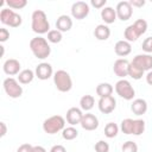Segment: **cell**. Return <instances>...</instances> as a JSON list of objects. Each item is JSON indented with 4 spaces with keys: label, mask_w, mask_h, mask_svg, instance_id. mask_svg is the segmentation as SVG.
<instances>
[{
    "label": "cell",
    "mask_w": 152,
    "mask_h": 152,
    "mask_svg": "<svg viewBox=\"0 0 152 152\" xmlns=\"http://www.w3.org/2000/svg\"><path fill=\"white\" fill-rule=\"evenodd\" d=\"M31 28L37 34H44L50 31V23L44 11L36 10L31 15Z\"/></svg>",
    "instance_id": "6da1fadb"
},
{
    "label": "cell",
    "mask_w": 152,
    "mask_h": 152,
    "mask_svg": "<svg viewBox=\"0 0 152 152\" xmlns=\"http://www.w3.org/2000/svg\"><path fill=\"white\" fill-rule=\"evenodd\" d=\"M30 49L36 58L38 59H45L51 53V48L48 43V39L37 36L30 40Z\"/></svg>",
    "instance_id": "7a4b0ae2"
},
{
    "label": "cell",
    "mask_w": 152,
    "mask_h": 152,
    "mask_svg": "<svg viewBox=\"0 0 152 152\" xmlns=\"http://www.w3.org/2000/svg\"><path fill=\"white\" fill-rule=\"evenodd\" d=\"M53 83L58 91L61 93H68L72 88V80L69 72L65 70H57L53 74Z\"/></svg>",
    "instance_id": "3957f363"
},
{
    "label": "cell",
    "mask_w": 152,
    "mask_h": 152,
    "mask_svg": "<svg viewBox=\"0 0 152 152\" xmlns=\"http://www.w3.org/2000/svg\"><path fill=\"white\" fill-rule=\"evenodd\" d=\"M65 128V119L61 115H52L44 120L43 131L48 134H56Z\"/></svg>",
    "instance_id": "277c9868"
},
{
    "label": "cell",
    "mask_w": 152,
    "mask_h": 152,
    "mask_svg": "<svg viewBox=\"0 0 152 152\" xmlns=\"http://www.w3.org/2000/svg\"><path fill=\"white\" fill-rule=\"evenodd\" d=\"M0 21L10 27H19L23 23V19L21 15L19 13H15L13 10L2 8L0 12Z\"/></svg>",
    "instance_id": "5b68a950"
},
{
    "label": "cell",
    "mask_w": 152,
    "mask_h": 152,
    "mask_svg": "<svg viewBox=\"0 0 152 152\" xmlns=\"http://www.w3.org/2000/svg\"><path fill=\"white\" fill-rule=\"evenodd\" d=\"M114 89H115L116 94H118L120 97H122L124 100H127V101L133 100V97H134V95H135V90H134V88L132 87L131 82L127 81V80H125V78L119 80V81L115 83Z\"/></svg>",
    "instance_id": "8992f818"
},
{
    "label": "cell",
    "mask_w": 152,
    "mask_h": 152,
    "mask_svg": "<svg viewBox=\"0 0 152 152\" xmlns=\"http://www.w3.org/2000/svg\"><path fill=\"white\" fill-rule=\"evenodd\" d=\"M2 86L5 93L12 99H18L23 95V87L20 86L19 81L13 77H7L6 80H4Z\"/></svg>",
    "instance_id": "52a82bcc"
},
{
    "label": "cell",
    "mask_w": 152,
    "mask_h": 152,
    "mask_svg": "<svg viewBox=\"0 0 152 152\" xmlns=\"http://www.w3.org/2000/svg\"><path fill=\"white\" fill-rule=\"evenodd\" d=\"M89 5L86 1H76L71 6V15L77 20L84 19L89 14Z\"/></svg>",
    "instance_id": "ba28073f"
},
{
    "label": "cell",
    "mask_w": 152,
    "mask_h": 152,
    "mask_svg": "<svg viewBox=\"0 0 152 152\" xmlns=\"http://www.w3.org/2000/svg\"><path fill=\"white\" fill-rule=\"evenodd\" d=\"M132 63L144 71H151L152 70V55L150 53L137 55L135 57H133Z\"/></svg>",
    "instance_id": "9c48e42d"
},
{
    "label": "cell",
    "mask_w": 152,
    "mask_h": 152,
    "mask_svg": "<svg viewBox=\"0 0 152 152\" xmlns=\"http://www.w3.org/2000/svg\"><path fill=\"white\" fill-rule=\"evenodd\" d=\"M115 12H116V17L120 20L126 21V20H128L132 17V14H133V7L131 6L129 1H120L116 5Z\"/></svg>",
    "instance_id": "30bf717a"
},
{
    "label": "cell",
    "mask_w": 152,
    "mask_h": 152,
    "mask_svg": "<svg viewBox=\"0 0 152 152\" xmlns=\"http://www.w3.org/2000/svg\"><path fill=\"white\" fill-rule=\"evenodd\" d=\"M21 64L18 59L15 58H8L5 61L4 65H2V70L6 75L8 76H14V75H18L21 70Z\"/></svg>",
    "instance_id": "8fae6325"
},
{
    "label": "cell",
    "mask_w": 152,
    "mask_h": 152,
    "mask_svg": "<svg viewBox=\"0 0 152 152\" xmlns=\"http://www.w3.org/2000/svg\"><path fill=\"white\" fill-rule=\"evenodd\" d=\"M128 68H129V62L125 58H119L114 62L113 71L118 77H120V80H122L126 76H128Z\"/></svg>",
    "instance_id": "7c38bea8"
},
{
    "label": "cell",
    "mask_w": 152,
    "mask_h": 152,
    "mask_svg": "<svg viewBox=\"0 0 152 152\" xmlns=\"http://www.w3.org/2000/svg\"><path fill=\"white\" fill-rule=\"evenodd\" d=\"M34 74H36V77H38L39 80L45 81V80H49L53 75V70H52V66L50 63L42 62L36 66Z\"/></svg>",
    "instance_id": "4fadbf2b"
},
{
    "label": "cell",
    "mask_w": 152,
    "mask_h": 152,
    "mask_svg": "<svg viewBox=\"0 0 152 152\" xmlns=\"http://www.w3.org/2000/svg\"><path fill=\"white\" fill-rule=\"evenodd\" d=\"M99 109L103 114H110L115 107H116V100L113 96H107V97H101L97 102Z\"/></svg>",
    "instance_id": "5bb4252c"
},
{
    "label": "cell",
    "mask_w": 152,
    "mask_h": 152,
    "mask_svg": "<svg viewBox=\"0 0 152 152\" xmlns=\"http://www.w3.org/2000/svg\"><path fill=\"white\" fill-rule=\"evenodd\" d=\"M83 118V113L81 108L77 107H71L66 110V115H65V120L70 126H76L78 124H81Z\"/></svg>",
    "instance_id": "9a60e30c"
},
{
    "label": "cell",
    "mask_w": 152,
    "mask_h": 152,
    "mask_svg": "<svg viewBox=\"0 0 152 152\" xmlns=\"http://www.w3.org/2000/svg\"><path fill=\"white\" fill-rule=\"evenodd\" d=\"M80 125L86 131H95L99 127V119L91 113H86L83 114V118Z\"/></svg>",
    "instance_id": "2e32d148"
},
{
    "label": "cell",
    "mask_w": 152,
    "mask_h": 152,
    "mask_svg": "<svg viewBox=\"0 0 152 152\" xmlns=\"http://www.w3.org/2000/svg\"><path fill=\"white\" fill-rule=\"evenodd\" d=\"M72 27V19L66 15V14H62L57 18V21H56V28L61 32H68L70 31Z\"/></svg>",
    "instance_id": "e0dca14e"
},
{
    "label": "cell",
    "mask_w": 152,
    "mask_h": 152,
    "mask_svg": "<svg viewBox=\"0 0 152 152\" xmlns=\"http://www.w3.org/2000/svg\"><path fill=\"white\" fill-rule=\"evenodd\" d=\"M114 51L118 56L120 57H126L131 53L132 51V46H131V43L127 42V40H118L114 45Z\"/></svg>",
    "instance_id": "ac0fdd59"
},
{
    "label": "cell",
    "mask_w": 152,
    "mask_h": 152,
    "mask_svg": "<svg viewBox=\"0 0 152 152\" xmlns=\"http://www.w3.org/2000/svg\"><path fill=\"white\" fill-rule=\"evenodd\" d=\"M131 110L135 115H142L147 112V102L144 99H135L131 104Z\"/></svg>",
    "instance_id": "d6986e66"
},
{
    "label": "cell",
    "mask_w": 152,
    "mask_h": 152,
    "mask_svg": "<svg viewBox=\"0 0 152 152\" xmlns=\"http://www.w3.org/2000/svg\"><path fill=\"white\" fill-rule=\"evenodd\" d=\"M116 12L113 7L106 6L101 10V19L104 21V24H113L116 20Z\"/></svg>",
    "instance_id": "ffe728a7"
},
{
    "label": "cell",
    "mask_w": 152,
    "mask_h": 152,
    "mask_svg": "<svg viewBox=\"0 0 152 152\" xmlns=\"http://www.w3.org/2000/svg\"><path fill=\"white\" fill-rule=\"evenodd\" d=\"M94 36L97 40H107L110 36V28L106 24H100L95 27Z\"/></svg>",
    "instance_id": "44dd1931"
},
{
    "label": "cell",
    "mask_w": 152,
    "mask_h": 152,
    "mask_svg": "<svg viewBox=\"0 0 152 152\" xmlns=\"http://www.w3.org/2000/svg\"><path fill=\"white\" fill-rule=\"evenodd\" d=\"M113 86L110 83H107V82H102V83H99L97 87H96V95L101 99V97H107V96H112L113 94Z\"/></svg>",
    "instance_id": "7402d4cb"
},
{
    "label": "cell",
    "mask_w": 152,
    "mask_h": 152,
    "mask_svg": "<svg viewBox=\"0 0 152 152\" xmlns=\"http://www.w3.org/2000/svg\"><path fill=\"white\" fill-rule=\"evenodd\" d=\"M36 74L31 69H24L18 74V81L20 84H28L33 81Z\"/></svg>",
    "instance_id": "603a6c76"
},
{
    "label": "cell",
    "mask_w": 152,
    "mask_h": 152,
    "mask_svg": "<svg viewBox=\"0 0 152 152\" xmlns=\"http://www.w3.org/2000/svg\"><path fill=\"white\" fill-rule=\"evenodd\" d=\"M95 104V99L93 95H83L81 99H80V108L82 110H90Z\"/></svg>",
    "instance_id": "cb8c5ba5"
},
{
    "label": "cell",
    "mask_w": 152,
    "mask_h": 152,
    "mask_svg": "<svg viewBox=\"0 0 152 152\" xmlns=\"http://www.w3.org/2000/svg\"><path fill=\"white\" fill-rule=\"evenodd\" d=\"M124 37H125V40H127V42H135L138 38H139V36H138V33H137V31H135V28L133 27V25H128L126 28H125V31H124Z\"/></svg>",
    "instance_id": "d4e9b609"
},
{
    "label": "cell",
    "mask_w": 152,
    "mask_h": 152,
    "mask_svg": "<svg viewBox=\"0 0 152 152\" xmlns=\"http://www.w3.org/2000/svg\"><path fill=\"white\" fill-rule=\"evenodd\" d=\"M144 70H141L140 68H138L137 65H134L132 62L129 63V68H128V76L132 77L133 80H140L144 76Z\"/></svg>",
    "instance_id": "484cf974"
},
{
    "label": "cell",
    "mask_w": 152,
    "mask_h": 152,
    "mask_svg": "<svg viewBox=\"0 0 152 152\" xmlns=\"http://www.w3.org/2000/svg\"><path fill=\"white\" fill-rule=\"evenodd\" d=\"M118 133H119V127H118L116 124H114V122H108V124L104 126V135H106L107 138L112 139V138L116 137Z\"/></svg>",
    "instance_id": "4316f807"
},
{
    "label": "cell",
    "mask_w": 152,
    "mask_h": 152,
    "mask_svg": "<svg viewBox=\"0 0 152 152\" xmlns=\"http://www.w3.org/2000/svg\"><path fill=\"white\" fill-rule=\"evenodd\" d=\"M77 135H78V131L74 126L65 127L62 131V137L64 140H74L75 138H77Z\"/></svg>",
    "instance_id": "83f0119b"
},
{
    "label": "cell",
    "mask_w": 152,
    "mask_h": 152,
    "mask_svg": "<svg viewBox=\"0 0 152 152\" xmlns=\"http://www.w3.org/2000/svg\"><path fill=\"white\" fill-rule=\"evenodd\" d=\"M132 25H133V27L135 28V31H137V33H138L139 37L142 36V34L147 31V21H146L145 19H138V20H135Z\"/></svg>",
    "instance_id": "f1b7e54d"
},
{
    "label": "cell",
    "mask_w": 152,
    "mask_h": 152,
    "mask_svg": "<svg viewBox=\"0 0 152 152\" xmlns=\"http://www.w3.org/2000/svg\"><path fill=\"white\" fill-rule=\"evenodd\" d=\"M133 121H134V119H129V118H127V119L121 121L120 129L122 131V133L128 134V135L133 134Z\"/></svg>",
    "instance_id": "f546056e"
},
{
    "label": "cell",
    "mask_w": 152,
    "mask_h": 152,
    "mask_svg": "<svg viewBox=\"0 0 152 152\" xmlns=\"http://www.w3.org/2000/svg\"><path fill=\"white\" fill-rule=\"evenodd\" d=\"M63 36H62V32L58 31L57 28L56 30H50L48 32V42L52 43V44H57L62 40Z\"/></svg>",
    "instance_id": "4dcf8cb0"
},
{
    "label": "cell",
    "mask_w": 152,
    "mask_h": 152,
    "mask_svg": "<svg viewBox=\"0 0 152 152\" xmlns=\"http://www.w3.org/2000/svg\"><path fill=\"white\" fill-rule=\"evenodd\" d=\"M145 131V121L141 119H134L133 121V135H140Z\"/></svg>",
    "instance_id": "1f68e13d"
},
{
    "label": "cell",
    "mask_w": 152,
    "mask_h": 152,
    "mask_svg": "<svg viewBox=\"0 0 152 152\" xmlns=\"http://www.w3.org/2000/svg\"><path fill=\"white\" fill-rule=\"evenodd\" d=\"M5 2L11 10H21L27 5L26 0H6Z\"/></svg>",
    "instance_id": "d6a6232c"
},
{
    "label": "cell",
    "mask_w": 152,
    "mask_h": 152,
    "mask_svg": "<svg viewBox=\"0 0 152 152\" xmlns=\"http://www.w3.org/2000/svg\"><path fill=\"white\" fill-rule=\"evenodd\" d=\"M121 151L122 152H138V145L134 141L128 140V141H126V142L122 144Z\"/></svg>",
    "instance_id": "836d02e7"
},
{
    "label": "cell",
    "mask_w": 152,
    "mask_h": 152,
    "mask_svg": "<svg viewBox=\"0 0 152 152\" xmlns=\"http://www.w3.org/2000/svg\"><path fill=\"white\" fill-rule=\"evenodd\" d=\"M95 152H109V144L104 140H99L94 145Z\"/></svg>",
    "instance_id": "e575fe53"
},
{
    "label": "cell",
    "mask_w": 152,
    "mask_h": 152,
    "mask_svg": "<svg viewBox=\"0 0 152 152\" xmlns=\"http://www.w3.org/2000/svg\"><path fill=\"white\" fill-rule=\"evenodd\" d=\"M141 48H142V50H144L146 53H152V37L146 38V39L142 42Z\"/></svg>",
    "instance_id": "d590c367"
},
{
    "label": "cell",
    "mask_w": 152,
    "mask_h": 152,
    "mask_svg": "<svg viewBox=\"0 0 152 152\" xmlns=\"http://www.w3.org/2000/svg\"><path fill=\"white\" fill-rule=\"evenodd\" d=\"M106 4H107V0H91L90 1V5L95 8H103L106 7Z\"/></svg>",
    "instance_id": "8d00e7d4"
},
{
    "label": "cell",
    "mask_w": 152,
    "mask_h": 152,
    "mask_svg": "<svg viewBox=\"0 0 152 152\" xmlns=\"http://www.w3.org/2000/svg\"><path fill=\"white\" fill-rule=\"evenodd\" d=\"M8 38H10V31H8L7 28H5V27H1V28H0V42L4 43V42H6Z\"/></svg>",
    "instance_id": "74e56055"
},
{
    "label": "cell",
    "mask_w": 152,
    "mask_h": 152,
    "mask_svg": "<svg viewBox=\"0 0 152 152\" xmlns=\"http://www.w3.org/2000/svg\"><path fill=\"white\" fill-rule=\"evenodd\" d=\"M32 148H33V146L31 144H23L18 147L17 152H32Z\"/></svg>",
    "instance_id": "f35d334b"
},
{
    "label": "cell",
    "mask_w": 152,
    "mask_h": 152,
    "mask_svg": "<svg viewBox=\"0 0 152 152\" xmlns=\"http://www.w3.org/2000/svg\"><path fill=\"white\" fill-rule=\"evenodd\" d=\"M129 4L132 7H142L145 5V0H131Z\"/></svg>",
    "instance_id": "ab89813d"
},
{
    "label": "cell",
    "mask_w": 152,
    "mask_h": 152,
    "mask_svg": "<svg viewBox=\"0 0 152 152\" xmlns=\"http://www.w3.org/2000/svg\"><path fill=\"white\" fill-rule=\"evenodd\" d=\"M50 152H66V150L63 145H55V146L51 147Z\"/></svg>",
    "instance_id": "60d3db41"
},
{
    "label": "cell",
    "mask_w": 152,
    "mask_h": 152,
    "mask_svg": "<svg viewBox=\"0 0 152 152\" xmlns=\"http://www.w3.org/2000/svg\"><path fill=\"white\" fill-rule=\"evenodd\" d=\"M0 127H1V132H0V137H5L6 133H7V127H6V124L5 122H0Z\"/></svg>",
    "instance_id": "b9f144b4"
},
{
    "label": "cell",
    "mask_w": 152,
    "mask_h": 152,
    "mask_svg": "<svg viewBox=\"0 0 152 152\" xmlns=\"http://www.w3.org/2000/svg\"><path fill=\"white\" fill-rule=\"evenodd\" d=\"M32 152H46V150H45L43 146H40V145H37V146H33V148H32Z\"/></svg>",
    "instance_id": "7bdbcfd3"
},
{
    "label": "cell",
    "mask_w": 152,
    "mask_h": 152,
    "mask_svg": "<svg viewBox=\"0 0 152 152\" xmlns=\"http://www.w3.org/2000/svg\"><path fill=\"white\" fill-rule=\"evenodd\" d=\"M146 82H147L150 86H152V70L146 74Z\"/></svg>",
    "instance_id": "ee69618b"
}]
</instances>
